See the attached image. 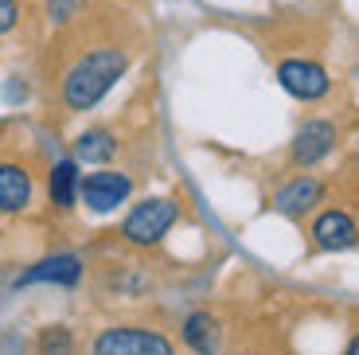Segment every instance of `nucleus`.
<instances>
[{
  "label": "nucleus",
  "mask_w": 359,
  "mask_h": 355,
  "mask_svg": "<svg viewBox=\"0 0 359 355\" xmlns=\"http://www.w3.org/2000/svg\"><path fill=\"white\" fill-rule=\"evenodd\" d=\"M129 71V55L121 47H94L63 74V106L74 114L94 109Z\"/></svg>",
  "instance_id": "nucleus-1"
},
{
  "label": "nucleus",
  "mask_w": 359,
  "mask_h": 355,
  "mask_svg": "<svg viewBox=\"0 0 359 355\" xmlns=\"http://www.w3.org/2000/svg\"><path fill=\"white\" fill-rule=\"evenodd\" d=\"M176 219H180V203H176V199L156 196V199L137 203L133 211L126 215L121 234H126V242H133V246H156V242L176 227Z\"/></svg>",
  "instance_id": "nucleus-2"
},
{
  "label": "nucleus",
  "mask_w": 359,
  "mask_h": 355,
  "mask_svg": "<svg viewBox=\"0 0 359 355\" xmlns=\"http://www.w3.org/2000/svg\"><path fill=\"white\" fill-rule=\"evenodd\" d=\"M90 355H176L168 336L153 328H133V324H121V328H106L94 336Z\"/></svg>",
  "instance_id": "nucleus-3"
},
{
  "label": "nucleus",
  "mask_w": 359,
  "mask_h": 355,
  "mask_svg": "<svg viewBox=\"0 0 359 355\" xmlns=\"http://www.w3.org/2000/svg\"><path fill=\"white\" fill-rule=\"evenodd\" d=\"M278 82L289 98H297V102H320L324 94L332 90L328 71L313 59H285L278 67Z\"/></svg>",
  "instance_id": "nucleus-4"
},
{
  "label": "nucleus",
  "mask_w": 359,
  "mask_h": 355,
  "mask_svg": "<svg viewBox=\"0 0 359 355\" xmlns=\"http://www.w3.org/2000/svg\"><path fill=\"white\" fill-rule=\"evenodd\" d=\"M79 196H82V203H86L90 211L109 215L133 196V180H129L126 172H90V176L82 180Z\"/></svg>",
  "instance_id": "nucleus-5"
},
{
  "label": "nucleus",
  "mask_w": 359,
  "mask_h": 355,
  "mask_svg": "<svg viewBox=\"0 0 359 355\" xmlns=\"http://www.w3.org/2000/svg\"><path fill=\"white\" fill-rule=\"evenodd\" d=\"M332 149H336V125L328 117H313V121H305L297 129L289 156H293L297 168H316Z\"/></svg>",
  "instance_id": "nucleus-6"
},
{
  "label": "nucleus",
  "mask_w": 359,
  "mask_h": 355,
  "mask_svg": "<svg viewBox=\"0 0 359 355\" xmlns=\"http://www.w3.org/2000/svg\"><path fill=\"white\" fill-rule=\"evenodd\" d=\"M79 281H82V257L79 254H51L43 262H36V266H27L16 285L20 289H27V285H63V289H74Z\"/></svg>",
  "instance_id": "nucleus-7"
},
{
  "label": "nucleus",
  "mask_w": 359,
  "mask_h": 355,
  "mask_svg": "<svg viewBox=\"0 0 359 355\" xmlns=\"http://www.w3.org/2000/svg\"><path fill=\"white\" fill-rule=\"evenodd\" d=\"M313 242L328 254H340V250H351L359 242V227L348 211H324L313 222Z\"/></svg>",
  "instance_id": "nucleus-8"
},
{
  "label": "nucleus",
  "mask_w": 359,
  "mask_h": 355,
  "mask_svg": "<svg viewBox=\"0 0 359 355\" xmlns=\"http://www.w3.org/2000/svg\"><path fill=\"white\" fill-rule=\"evenodd\" d=\"M320 199H324L320 180L316 176H297V180H289V184L281 187L278 196H273V207H278L281 215H289V219H301V215H309Z\"/></svg>",
  "instance_id": "nucleus-9"
},
{
  "label": "nucleus",
  "mask_w": 359,
  "mask_h": 355,
  "mask_svg": "<svg viewBox=\"0 0 359 355\" xmlns=\"http://www.w3.org/2000/svg\"><path fill=\"white\" fill-rule=\"evenodd\" d=\"M180 336H184V344L196 355H219L223 351V324H219L211 312H191V316L184 320Z\"/></svg>",
  "instance_id": "nucleus-10"
},
{
  "label": "nucleus",
  "mask_w": 359,
  "mask_h": 355,
  "mask_svg": "<svg viewBox=\"0 0 359 355\" xmlns=\"http://www.w3.org/2000/svg\"><path fill=\"white\" fill-rule=\"evenodd\" d=\"M32 203V176L12 160H0V211L16 215Z\"/></svg>",
  "instance_id": "nucleus-11"
},
{
  "label": "nucleus",
  "mask_w": 359,
  "mask_h": 355,
  "mask_svg": "<svg viewBox=\"0 0 359 355\" xmlns=\"http://www.w3.org/2000/svg\"><path fill=\"white\" fill-rule=\"evenodd\" d=\"M79 160H59L51 168V180H47V192H51V203L59 207V211H67V207H74V199H79Z\"/></svg>",
  "instance_id": "nucleus-12"
},
{
  "label": "nucleus",
  "mask_w": 359,
  "mask_h": 355,
  "mask_svg": "<svg viewBox=\"0 0 359 355\" xmlns=\"http://www.w3.org/2000/svg\"><path fill=\"white\" fill-rule=\"evenodd\" d=\"M114 152H117V141L109 129H86L74 141V160L79 164H106V160H114Z\"/></svg>",
  "instance_id": "nucleus-13"
},
{
  "label": "nucleus",
  "mask_w": 359,
  "mask_h": 355,
  "mask_svg": "<svg viewBox=\"0 0 359 355\" xmlns=\"http://www.w3.org/2000/svg\"><path fill=\"white\" fill-rule=\"evenodd\" d=\"M39 355H74V336L63 324H51V328L39 332Z\"/></svg>",
  "instance_id": "nucleus-14"
},
{
  "label": "nucleus",
  "mask_w": 359,
  "mask_h": 355,
  "mask_svg": "<svg viewBox=\"0 0 359 355\" xmlns=\"http://www.w3.org/2000/svg\"><path fill=\"white\" fill-rule=\"evenodd\" d=\"M79 4L82 0H47V16H51V24H67L79 16Z\"/></svg>",
  "instance_id": "nucleus-15"
},
{
  "label": "nucleus",
  "mask_w": 359,
  "mask_h": 355,
  "mask_svg": "<svg viewBox=\"0 0 359 355\" xmlns=\"http://www.w3.org/2000/svg\"><path fill=\"white\" fill-rule=\"evenodd\" d=\"M16 24H20V4L16 0H0V36H8Z\"/></svg>",
  "instance_id": "nucleus-16"
},
{
  "label": "nucleus",
  "mask_w": 359,
  "mask_h": 355,
  "mask_svg": "<svg viewBox=\"0 0 359 355\" xmlns=\"http://www.w3.org/2000/svg\"><path fill=\"white\" fill-rule=\"evenodd\" d=\"M344 355H359V332L348 340V351H344Z\"/></svg>",
  "instance_id": "nucleus-17"
}]
</instances>
